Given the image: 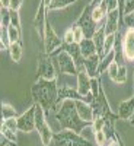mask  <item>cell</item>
Here are the masks:
<instances>
[{
    "instance_id": "cell-32",
    "label": "cell",
    "mask_w": 134,
    "mask_h": 146,
    "mask_svg": "<svg viewBox=\"0 0 134 146\" xmlns=\"http://www.w3.org/2000/svg\"><path fill=\"white\" fill-rule=\"evenodd\" d=\"M10 21H12V25H15L16 28L20 29V16H19V12L10 10Z\"/></svg>"
},
{
    "instance_id": "cell-5",
    "label": "cell",
    "mask_w": 134,
    "mask_h": 146,
    "mask_svg": "<svg viewBox=\"0 0 134 146\" xmlns=\"http://www.w3.org/2000/svg\"><path fill=\"white\" fill-rule=\"evenodd\" d=\"M53 60L55 62V66L58 67V70L64 73V75H70V76H77V67H76V63L75 60H73V57L66 51L63 50V47L57 48V50L51 54Z\"/></svg>"
},
{
    "instance_id": "cell-7",
    "label": "cell",
    "mask_w": 134,
    "mask_h": 146,
    "mask_svg": "<svg viewBox=\"0 0 134 146\" xmlns=\"http://www.w3.org/2000/svg\"><path fill=\"white\" fill-rule=\"evenodd\" d=\"M92 10H93L92 5L90 3L86 5L84 9H83V12H82L80 18L76 21V25H79L82 28V31L84 34V38H93L95 32L98 31V28H99L98 22H95V19L92 16Z\"/></svg>"
},
{
    "instance_id": "cell-27",
    "label": "cell",
    "mask_w": 134,
    "mask_h": 146,
    "mask_svg": "<svg viewBox=\"0 0 134 146\" xmlns=\"http://www.w3.org/2000/svg\"><path fill=\"white\" fill-rule=\"evenodd\" d=\"M114 45H115V34L112 35H106V40H105V45H104V56L111 53L114 50Z\"/></svg>"
},
{
    "instance_id": "cell-4",
    "label": "cell",
    "mask_w": 134,
    "mask_h": 146,
    "mask_svg": "<svg viewBox=\"0 0 134 146\" xmlns=\"http://www.w3.org/2000/svg\"><path fill=\"white\" fill-rule=\"evenodd\" d=\"M35 130L38 131L40 139H41L44 146H48L50 143H53L54 133L50 129V124H48V121H47L45 110L38 104H36V111H35Z\"/></svg>"
},
{
    "instance_id": "cell-12",
    "label": "cell",
    "mask_w": 134,
    "mask_h": 146,
    "mask_svg": "<svg viewBox=\"0 0 134 146\" xmlns=\"http://www.w3.org/2000/svg\"><path fill=\"white\" fill-rule=\"evenodd\" d=\"M123 51L125 60L134 62V29L133 28H127L123 36Z\"/></svg>"
},
{
    "instance_id": "cell-34",
    "label": "cell",
    "mask_w": 134,
    "mask_h": 146,
    "mask_svg": "<svg viewBox=\"0 0 134 146\" xmlns=\"http://www.w3.org/2000/svg\"><path fill=\"white\" fill-rule=\"evenodd\" d=\"M63 42H64V44H73V42H75V34H73V29H71V28H69V29L64 32Z\"/></svg>"
},
{
    "instance_id": "cell-13",
    "label": "cell",
    "mask_w": 134,
    "mask_h": 146,
    "mask_svg": "<svg viewBox=\"0 0 134 146\" xmlns=\"http://www.w3.org/2000/svg\"><path fill=\"white\" fill-rule=\"evenodd\" d=\"M121 31V25H119V12L118 9L108 12L106 19H105V32L106 35H112Z\"/></svg>"
},
{
    "instance_id": "cell-30",
    "label": "cell",
    "mask_w": 134,
    "mask_h": 146,
    "mask_svg": "<svg viewBox=\"0 0 134 146\" xmlns=\"http://www.w3.org/2000/svg\"><path fill=\"white\" fill-rule=\"evenodd\" d=\"M71 29H73V34H75V42H82L84 40V34H83L82 28L75 23V25L71 27Z\"/></svg>"
},
{
    "instance_id": "cell-41",
    "label": "cell",
    "mask_w": 134,
    "mask_h": 146,
    "mask_svg": "<svg viewBox=\"0 0 134 146\" xmlns=\"http://www.w3.org/2000/svg\"><path fill=\"white\" fill-rule=\"evenodd\" d=\"M101 2H102V0H90L89 3L92 5V7H95V6H98V5H99Z\"/></svg>"
},
{
    "instance_id": "cell-10",
    "label": "cell",
    "mask_w": 134,
    "mask_h": 146,
    "mask_svg": "<svg viewBox=\"0 0 134 146\" xmlns=\"http://www.w3.org/2000/svg\"><path fill=\"white\" fill-rule=\"evenodd\" d=\"M35 111H36V104L29 107L25 113L18 115V129L19 131L29 133L35 130Z\"/></svg>"
},
{
    "instance_id": "cell-17",
    "label": "cell",
    "mask_w": 134,
    "mask_h": 146,
    "mask_svg": "<svg viewBox=\"0 0 134 146\" xmlns=\"http://www.w3.org/2000/svg\"><path fill=\"white\" fill-rule=\"evenodd\" d=\"M76 108H77V113L80 115L82 120L84 121H89V123H93V110H92V105L86 101H76Z\"/></svg>"
},
{
    "instance_id": "cell-3",
    "label": "cell",
    "mask_w": 134,
    "mask_h": 146,
    "mask_svg": "<svg viewBox=\"0 0 134 146\" xmlns=\"http://www.w3.org/2000/svg\"><path fill=\"white\" fill-rule=\"evenodd\" d=\"M53 145L54 146H96V143L88 140L80 133H76L73 130H61L54 133Z\"/></svg>"
},
{
    "instance_id": "cell-28",
    "label": "cell",
    "mask_w": 134,
    "mask_h": 146,
    "mask_svg": "<svg viewBox=\"0 0 134 146\" xmlns=\"http://www.w3.org/2000/svg\"><path fill=\"white\" fill-rule=\"evenodd\" d=\"M0 135H2V136H5V137H7V139H10L12 142H18L16 131H13V130L7 129L5 124H2V127H0Z\"/></svg>"
},
{
    "instance_id": "cell-31",
    "label": "cell",
    "mask_w": 134,
    "mask_h": 146,
    "mask_svg": "<svg viewBox=\"0 0 134 146\" xmlns=\"http://www.w3.org/2000/svg\"><path fill=\"white\" fill-rule=\"evenodd\" d=\"M2 124H5L7 129L13 130V131H18V130H19V129H18V117H15V118H9V120H5V121H2Z\"/></svg>"
},
{
    "instance_id": "cell-11",
    "label": "cell",
    "mask_w": 134,
    "mask_h": 146,
    "mask_svg": "<svg viewBox=\"0 0 134 146\" xmlns=\"http://www.w3.org/2000/svg\"><path fill=\"white\" fill-rule=\"evenodd\" d=\"M77 91L83 96H92V78L88 75L86 70H80L77 73Z\"/></svg>"
},
{
    "instance_id": "cell-38",
    "label": "cell",
    "mask_w": 134,
    "mask_h": 146,
    "mask_svg": "<svg viewBox=\"0 0 134 146\" xmlns=\"http://www.w3.org/2000/svg\"><path fill=\"white\" fill-rule=\"evenodd\" d=\"M134 12V0H125V9H124V16Z\"/></svg>"
},
{
    "instance_id": "cell-26",
    "label": "cell",
    "mask_w": 134,
    "mask_h": 146,
    "mask_svg": "<svg viewBox=\"0 0 134 146\" xmlns=\"http://www.w3.org/2000/svg\"><path fill=\"white\" fill-rule=\"evenodd\" d=\"M93 142L96 143V146H105L108 145V137L105 135L104 130H99V131H95V137H93Z\"/></svg>"
},
{
    "instance_id": "cell-18",
    "label": "cell",
    "mask_w": 134,
    "mask_h": 146,
    "mask_svg": "<svg viewBox=\"0 0 134 146\" xmlns=\"http://www.w3.org/2000/svg\"><path fill=\"white\" fill-rule=\"evenodd\" d=\"M79 45H80V50H82V54H83L84 58H88V57H90L93 54H98V51H96V45H95L92 38H84L82 42H79Z\"/></svg>"
},
{
    "instance_id": "cell-40",
    "label": "cell",
    "mask_w": 134,
    "mask_h": 146,
    "mask_svg": "<svg viewBox=\"0 0 134 146\" xmlns=\"http://www.w3.org/2000/svg\"><path fill=\"white\" fill-rule=\"evenodd\" d=\"M0 3H2V7H10V0H0Z\"/></svg>"
},
{
    "instance_id": "cell-35",
    "label": "cell",
    "mask_w": 134,
    "mask_h": 146,
    "mask_svg": "<svg viewBox=\"0 0 134 146\" xmlns=\"http://www.w3.org/2000/svg\"><path fill=\"white\" fill-rule=\"evenodd\" d=\"M124 25L127 28H133L134 29V12H131V13L124 16Z\"/></svg>"
},
{
    "instance_id": "cell-43",
    "label": "cell",
    "mask_w": 134,
    "mask_h": 146,
    "mask_svg": "<svg viewBox=\"0 0 134 146\" xmlns=\"http://www.w3.org/2000/svg\"><path fill=\"white\" fill-rule=\"evenodd\" d=\"M133 126H134V123H133Z\"/></svg>"
},
{
    "instance_id": "cell-33",
    "label": "cell",
    "mask_w": 134,
    "mask_h": 146,
    "mask_svg": "<svg viewBox=\"0 0 134 146\" xmlns=\"http://www.w3.org/2000/svg\"><path fill=\"white\" fill-rule=\"evenodd\" d=\"M118 67H119V66L114 62L111 66L108 67V70H106V72H108V76L111 78L112 80H115V79H117V75H118Z\"/></svg>"
},
{
    "instance_id": "cell-22",
    "label": "cell",
    "mask_w": 134,
    "mask_h": 146,
    "mask_svg": "<svg viewBox=\"0 0 134 146\" xmlns=\"http://www.w3.org/2000/svg\"><path fill=\"white\" fill-rule=\"evenodd\" d=\"M15 117H18L16 110L10 104H2V121L9 120V118H15Z\"/></svg>"
},
{
    "instance_id": "cell-2",
    "label": "cell",
    "mask_w": 134,
    "mask_h": 146,
    "mask_svg": "<svg viewBox=\"0 0 134 146\" xmlns=\"http://www.w3.org/2000/svg\"><path fill=\"white\" fill-rule=\"evenodd\" d=\"M58 85L57 79L53 80H47V79H38L32 86H31V95L34 104L41 105L45 113L54 110L57 98H58Z\"/></svg>"
},
{
    "instance_id": "cell-42",
    "label": "cell",
    "mask_w": 134,
    "mask_h": 146,
    "mask_svg": "<svg viewBox=\"0 0 134 146\" xmlns=\"http://www.w3.org/2000/svg\"><path fill=\"white\" fill-rule=\"evenodd\" d=\"M133 96H134V86H133Z\"/></svg>"
},
{
    "instance_id": "cell-23",
    "label": "cell",
    "mask_w": 134,
    "mask_h": 146,
    "mask_svg": "<svg viewBox=\"0 0 134 146\" xmlns=\"http://www.w3.org/2000/svg\"><path fill=\"white\" fill-rule=\"evenodd\" d=\"M7 34H9V40H10V44L12 42H22V32L19 28H16L15 25H12L10 23V27L7 28Z\"/></svg>"
},
{
    "instance_id": "cell-1",
    "label": "cell",
    "mask_w": 134,
    "mask_h": 146,
    "mask_svg": "<svg viewBox=\"0 0 134 146\" xmlns=\"http://www.w3.org/2000/svg\"><path fill=\"white\" fill-rule=\"evenodd\" d=\"M55 120L58 121L61 130H73L76 133H82L84 127L92 126V123L80 118L76 108V101L73 100H66L61 102L55 111Z\"/></svg>"
},
{
    "instance_id": "cell-24",
    "label": "cell",
    "mask_w": 134,
    "mask_h": 146,
    "mask_svg": "<svg viewBox=\"0 0 134 146\" xmlns=\"http://www.w3.org/2000/svg\"><path fill=\"white\" fill-rule=\"evenodd\" d=\"M10 9L7 7H2L0 9V27L2 28H9L10 27Z\"/></svg>"
},
{
    "instance_id": "cell-37",
    "label": "cell",
    "mask_w": 134,
    "mask_h": 146,
    "mask_svg": "<svg viewBox=\"0 0 134 146\" xmlns=\"http://www.w3.org/2000/svg\"><path fill=\"white\" fill-rule=\"evenodd\" d=\"M22 3H23V0H10V10H16L19 12V9L22 7Z\"/></svg>"
},
{
    "instance_id": "cell-15",
    "label": "cell",
    "mask_w": 134,
    "mask_h": 146,
    "mask_svg": "<svg viewBox=\"0 0 134 146\" xmlns=\"http://www.w3.org/2000/svg\"><path fill=\"white\" fill-rule=\"evenodd\" d=\"M99 63H101V57L98 54H93L88 58H84V70L88 72V75L90 78H99L98 75Z\"/></svg>"
},
{
    "instance_id": "cell-16",
    "label": "cell",
    "mask_w": 134,
    "mask_h": 146,
    "mask_svg": "<svg viewBox=\"0 0 134 146\" xmlns=\"http://www.w3.org/2000/svg\"><path fill=\"white\" fill-rule=\"evenodd\" d=\"M93 42L96 45V51H98V56L102 58L104 57V45H105V40H106V32H105V21L104 23L98 28V31L93 35Z\"/></svg>"
},
{
    "instance_id": "cell-19",
    "label": "cell",
    "mask_w": 134,
    "mask_h": 146,
    "mask_svg": "<svg viewBox=\"0 0 134 146\" xmlns=\"http://www.w3.org/2000/svg\"><path fill=\"white\" fill-rule=\"evenodd\" d=\"M9 51V56L10 58L13 60L15 63H19L20 58H22V54H23V50H22V42H12L7 48Z\"/></svg>"
},
{
    "instance_id": "cell-36",
    "label": "cell",
    "mask_w": 134,
    "mask_h": 146,
    "mask_svg": "<svg viewBox=\"0 0 134 146\" xmlns=\"http://www.w3.org/2000/svg\"><path fill=\"white\" fill-rule=\"evenodd\" d=\"M102 2L106 5V7H108V12H111V10H115V9H118V0H102Z\"/></svg>"
},
{
    "instance_id": "cell-44",
    "label": "cell",
    "mask_w": 134,
    "mask_h": 146,
    "mask_svg": "<svg viewBox=\"0 0 134 146\" xmlns=\"http://www.w3.org/2000/svg\"><path fill=\"white\" fill-rule=\"evenodd\" d=\"M133 80H134V79H133Z\"/></svg>"
},
{
    "instance_id": "cell-9",
    "label": "cell",
    "mask_w": 134,
    "mask_h": 146,
    "mask_svg": "<svg viewBox=\"0 0 134 146\" xmlns=\"http://www.w3.org/2000/svg\"><path fill=\"white\" fill-rule=\"evenodd\" d=\"M90 105H92V110H93V117H95V120L112 114L111 107H109V102H108V100H106V95H105V92H104L102 85H101V88H99V95L96 96V98L92 100Z\"/></svg>"
},
{
    "instance_id": "cell-8",
    "label": "cell",
    "mask_w": 134,
    "mask_h": 146,
    "mask_svg": "<svg viewBox=\"0 0 134 146\" xmlns=\"http://www.w3.org/2000/svg\"><path fill=\"white\" fill-rule=\"evenodd\" d=\"M44 51L47 54H53L57 48L63 47V38H60L57 35V32L54 31L53 25L50 23V21L47 19V25H45V35H44Z\"/></svg>"
},
{
    "instance_id": "cell-20",
    "label": "cell",
    "mask_w": 134,
    "mask_h": 146,
    "mask_svg": "<svg viewBox=\"0 0 134 146\" xmlns=\"http://www.w3.org/2000/svg\"><path fill=\"white\" fill-rule=\"evenodd\" d=\"M106 15H108V7H106V5L104 2H101L98 6H95L93 10H92V16H93L95 22H98V23L105 21Z\"/></svg>"
},
{
    "instance_id": "cell-29",
    "label": "cell",
    "mask_w": 134,
    "mask_h": 146,
    "mask_svg": "<svg viewBox=\"0 0 134 146\" xmlns=\"http://www.w3.org/2000/svg\"><path fill=\"white\" fill-rule=\"evenodd\" d=\"M114 82L118 83V85L127 82V67L125 66H119L118 67V75H117V79Z\"/></svg>"
},
{
    "instance_id": "cell-6",
    "label": "cell",
    "mask_w": 134,
    "mask_h": 146,
    "mask_svg": "<svg viewBox=\"0 0 134 146\" xmlns=\"http://www.w3.org/2000/svg\"><path fill=\"white\" fill-rule=\"evenodd\" d=\"M38 62V67H36V76L38 79H47V80H53L57 79V73H55V66H54V60L50 54L40 53L36 57Z\"/></svg>"
},
{
    "instance_id": "cell-14",
    "label": "cell",
    "mask_w": 134,
    "mask_h": 146,
    "mask_svg": "<svg viewBox=\"0 0 134 146\" xmlns=\"http://www.w3.org/2000/svg\"><path fill=\"white\" fill-rule=\"evenodd\" d=\"M133 113H134V96L119 102L118 113H117L119 120H131L133 118Z\"/></svg>"
},
{
    "instance_id": "cell-25",
    "label": "cell",
    "mask_w": 134,
    "mask_h": 146,
    "mask_svg": "<svg viewBox=\"0 0 134 146\" xmlns=\"http://www.w3.org/2000/svg\"><path fill=\"white\" fill-rule=\"evenodd\" d=\"M76 0H51L48 10H57V9H64L67 6H70L71 3H75Z\"/></svg>"
},
{
    "instance_id": "cell-21",
    "label": "cell",
    "mask_w": 134,
    "mask_h": 146,
    "mask_svg": "<svg viewBox=\"0 0 134 146\" xmlns=\"http://www.w3.org/2000/svg\"><path fill=\"white\" fill-rule=\"evenodd\" d=\"M115 62V54H114V50L111 51V53H108V54H105L102 58H101V63H99V69H98V75L101 76L104 72H106L108 70V67L111 66L112 63Z\"/></svg>"
},
{
    "instance_id": "cell-39",
    "label": "cell",
    "mask_w": 134,
    "mask_h": 146,
    "mask_svg": "<svg viewBox=\"0 0 134 146\" xmlns=\"http://www.w3.org/2000/svg\"><path fill=\"white\" fill-rule=\"evenodd\" d=\"M0 146H18V143L12 142L10 139H7L5 136H0Z\"/></svg>"
}]
</instances>
